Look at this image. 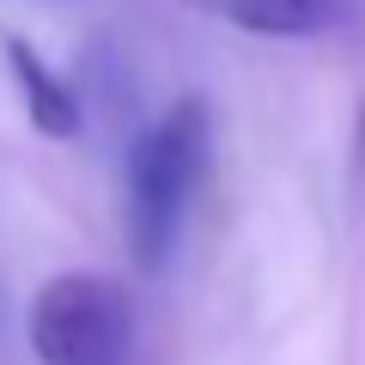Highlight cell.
<instances>
[{"label": "cell", "instance_id": "6da1fadb", "mask_svg": "<svg viewBox=\"0 0 365 365\" xmlns=\"http://www.w3.org/2000/svg\"><path fill=\"white\" fill-rule=\"evenodd\" d=\"M213 165V110L207 98H177L153 128L134 140L128 153V201H122V225H128V250L140 268L177 250L189 207H195L201 182Z\"/></svg>", "mask_w": 365, "mask_h": 365}, {"label": "cell", "instance_id": "7a4b0ae2", "mask_svg": "<svg viewBox=\"0 0 365 365\" xmlns=\"http://www.w3.org/2000/svg\"><path fill=\"white\" fill-rule=\"evenodd\" d=\"M25 335L43 365H134L140 317L122 280L79 268L37 287Z\"/></svg>", "mask_w": 365, "mask_h": 365}, {"label": "cell", "instance_id": "3957f363", "mask_svg": "<svg viewBox=\"0 0 365 365\" xmlns=\"http://www.w3.org/2000/svg\"><path fill=\"white\" fill-rule=\"evenodd\" d=\"M189 13L213 19L225 31H244V37H323L347 19L353 0H182Z\"/></svg>", "mask_w": 365, "mask_h": 365}, {"label": "cell", "instance_id": "277c9868", "mask_svg": "<svg viewBox=\"0 0 365 365\" xmlns=\"http://www.w3.org/2000/svg\"><path fill=\"white\" fill-rule=\"evenodd\" d=\"M0 55H6V73H13L19 98H25L31 128H37L43 140H73V134L86 128L79 91L67 86V79L43 61V49H37V43H25V37H0Z\"/></svg>", "mask_w": 365, "mask_h": 365}]
</instances>
